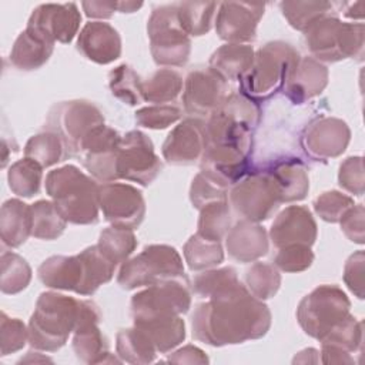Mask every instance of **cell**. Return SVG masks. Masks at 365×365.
<instances>
[{
	"label": "cell",
	"mask_w": 365,
	"mask_h": 365,
	"mask_svg": "<svg viewBox=\"0 0 365 365\" xmlns=\"http://www.w3.org/2000/svg\"><path fill=\"white\" fill-rule=\"evenodd\" d=\"M269 327L268 307L241 282L207 298L195 307L191 315L192 336L212 346L262 338Z\"/></svg>",
	"instance_id": "6da1fadb"
},
{
	"label": "cell",
	"mask_w": 365,
	"mask_h": 365,
	"mask_svg": "<svg viewBox=\"0 0 365 365\" xmlns=\"http://www.w3.org/2000/svg\"><path fill=\"white\" fill-rule=\"evenodd\" d=\"M115 267L96 244L77 255H53L44 259L37 274L48 288L73 291L78 295H93L113 278Z\"/></svg>",
	"instance_id": "7a4b0ae2"
},
{
	"label": "cell",
	"mask_w": 365,
	"mask_h": 365,
	"mask_svg": "<svg viewBox=\"0 0 365 365\" xmlns=\"http://www.w3.org/2000/svg\"><path fill=\"white\" fill-rule=\"evenodd\" d=\"M46 191L67 222L87 225L98 221L100 185L76 165L51 170L46 175Z\"/></svg>",
	"instance_id": "3957f363"
},
{
	"label": "cell",
	"mask_w": 365,
	"mask_h": 365,
	"mask_svg": "<svg viewBox=\"0 0 365 365\" xmlns=\"http://www.w3.org/2000/svg\"><path fill=\"white\" fill-rule=\"evenodd\" d=\"M81 299L54 291L40 294L29 321V342L46 352L58 351L74 331Z\"/></svg>",
	"instance_id": "277c9868"
},
{
	"label": "cell",
	"mask_w": 365,
	"mask_h": 365,
	"mask_svg": "<svg viewBox=\"0 0 365 365\" xmlns=\"http://www.w3.org/2000/svg\"><path fill=\"white\" fill-rule=\"evenodd\" d=\"M299 58V53L285 41L264 44L254 53L250 70L240 80L241 93L255 103L268 100L284 87Z\"/></svg>",
	"instance_id": "5b68a950"
},
{
	"label": "cell",
	"mask_w": 365,
	"mask_h": 365,
	"mask_svg": "<svg viewBox=\"0 0 365 365\" xmlns=\"http://www.w3.org/2000/svg\"><path fill=\"white\" fill-rule=\"evenodd\" d=\"M304 34L308 50L321 63H336L364 56L362 23H344L338 17L327 14L312 23Z\"/></svg>",
	"instance_id": "8992f818"
},
{
	"label": "cell",
	"mask_w": 365,
	"mask_h": 365,
	"mask_svg": "<svg viewBox=\"0 0 365 365\" xmlns=\"http://www.w3.org/2000/svg\"><path fill=\"white\" fill-rule=\"evenodd\" d=\"M177 278H187L178 251L165 244H153L123 262L117 282L124 289H135Z\"/></svg>",
	"instance_id": "52a82bcc"
},
{
	"label": "cell",
	"mask_w": 365,
	"mask_h": 365,
	"mask_svg": "<svg viewBox=\"0 0 365 365\" xmlns=\"http://www.w3.org/2000/svg\"><path fill=\"white\" fill-rule=\"evenodd\" d=\"M150 50L154 61L164 67H181L191 53L190 36L178 20L177 3L155 7L147 23Z\"/></svg>",
	"instance_id": "ba28073f"
},
{
	"label": "cell",
	"mask_w": 365,
	"mask_h": 365,
	"mask_svg": "<svg viewBox=\"0 0 365 365\" xmlns=\"http://www.w3.org/2000/svg\"><path fill=\"white\" fill-rule=\"evenodd\" d=\"M351 302L336 285H319L305 295L297 308V319L304 332L321 339L331 328L349 315Z\"/></svg>",
	"instance_id": "9c48e42d"
},
{
	"label": "cell",
	"mask_w": 365,
	"mask_h": 365,
	"mask_svg": "<svg viewBox=\"0 0 365 365\" xmlns=\"http://www.w3.org/2000/svg\"><path fill=\"white\" fill-rule=\"evenodd\" d=\"M103 124V111L87 100H70L54 104L46 121L47 130L57 133L64 141L67 155H77L81 141Z\"/></svg>",
	"instance_id": "30bf717a"
},
{
	"label": "cell",
	"mask_w": 365,
	"mask_h": 365,
	"mask_svg": "<svg viewBox=\"0 0 365 365\" xmlns=\"http://www.w3.org/2000/svg\"><path fill=\"white\" fill-rule=\"evenodd\" d=\"M234 211L252 222L268 220L282 202L278 184L269 171H258L242 177L230 191Z\"/></svg>",
	"instance_id": "8fae6325"
},
{
	"label": "cell",
	"mask_w": 365,
	"mask_h": 365,
	"mask_svg": "<svg viewBox=\"0 0 365 365\" xmlns=\"http://www.w3.org/2000/svg\"><path fill=\"white\" fill-rule=\"evenodd\" d=\"M133 319L157 315H181L191 307V292L187 278L168 279L145 287L131 298Z\"/></svg>",
	"instance_id": "7c38bea8"
},
{
	"label": "cell",
	"mask_w": 365,
	"mask_h": 365,
	"mask_svg": "<svg viewBox=\"0 0 365 365\" xmlns=\"http://www.w3.org/2000/svg\"><path fill=\"white\" fill-rule=\"evenodd\" d=\"M121 140L123 137L114 128L103 124L81 141L77 155L96 181L106 184L120 178L117 163Z\"/></svg>",
	"instance_id": "4fadbf2b"
},
{
	"label": "cell",
	"mask_w": 365,
	"mask_h": 365,
	"mask_svg": "<svg viewBox=\"0 0 365 365\" xmlns=\"http://www.w3.org/2000/svg\"><path fill=\"white\" fill-rule=\"evenodd\" d=\"M161 168V160L147 134L133 130L123 137L117 163L120 178L145 187L157 178Z\"/></svg>",
	"instance_id": "5bb4252c"
},
{
	"label": "cell",
	"mask_w": 365,
	"mask_h": 365,
	"mask_svg": "<svg viewBox=\"0 0 365 365\" xmlns=\"http://www.w3.org/2000/svg\"><path fill=\"white\" fill-rule=\"evenodd\" d=\"M100 210L115 227L135 230L144 220L145 202L141 191L130 184L106 182L100 185Z\"/></svg>",
	"instance_id": "9a60e30c"
},
{
	"label": "cell",
	"mask_w": 365,
	"mask_h": 365,
	"mask_svg": "<svg viewBox=\"0 0 365 365\" xmlns=\"http://www.w3.org/2000/svg\"><path fill=\"white\" fill-rule=\"evenodd\" d=\"M81 23L76 3H47L36 7L27 21V30L50 43H70Z\"/></svg>",
	"instance_id": "2e32d148"
},
{
	"label": "cell",
	"mask_w": 365,
	"mask_h": 365,
	"mask_svg": "<svg viewBox=\"0 0 365 365\" xmlns=\"http://www.w3.org/2000/svg\"><path fill=\"white\" fill-rule=\"evenodd\" d=\"M101 312L91 299H81L80 315L73 331V349L76 356L86 364L120 362L108 352V344L98 324Z\"/></svg>",
	"instance_id": "e0dca14e"
},
{
	"label": "cell",
	"mask_w": 365,
	"mask_h": 365,
	"mask_svg": "<svg viewBox=\"0 0 365 365\" xmlns=\"http://www.w3.org/2000/svg\"><path fill=\"white\" fill-rule=\"evenodd\" d=\"M351 140V130L336 117H321L309 123L301 137V145L312 160H329L341 155Z\"/></svg>",
	"instance_id": "ac0fdd59"
},
{
	"label": "cell",
	"mask_w": 365,
	"mask_h": 365,
	"mask_svg": "<svg viewBox=\"0 0 365 365\" xmlns=\"http://www.w3.org/2000/svg\"><path fill=\"white\" fill-rule=\"evenodd\" d=\"M227 81L210 67L192 70L184 84L182 103L191 115L210 117L227 97Z\"/></svg>",
	"instance_id": "d6986e66"
},
{
	"label": "cell",
	"mask_w": 365,
	"mask_h": 365,
	"mask_svg": "<svg viewBox=\"0 0 365 365\" xmlns=\"http://www.w3.org/2000/svg\"><path fill=\"white\" fill-rule=\"evenodd\" d=\"M265 10L261 3L225 1L218 6L215 30L220 38L232 44H245L255 38L257 26Z\"/></svg>",
	"instance_id": "ffe728a7"
},
{
	"label": "cell",
	"mask_w": 365,
	"mask_h": 365,
	"mask_svg": "<svg viewBox=\"0 0 365 365\" xmlns=\"http://www.w3.org/2000/svg\"><path fill=\"white\" fill-rule=\"evenodd\" d=\"M251 151L252 148L235 144H207L201 173L228 188L245 175Z\"/></svg>",
	"instance_id": "44dd1931"
},
{
	"label": "cell",
	"mask_w": 365,
	"mask_h": 365,
	"mask_svg": "<svg viewBox=\"0 0 365 365\" xmlns=\"http://www.w3.org/2000/svg\"><path fill=\"white\" fill-rule=\"evenodd\" d=\"M205 147V123L197 117H188L167 135L163 144V157L173 165H190L201 160Z\"/></svg>",
	"instance_id": "7402d4cb"
},
{
	"label": "cell",
	"mask_w": 365,
	"mask_h": 365,
	"mask_svg": "<svg viewBox=\"0 0 365 365\" xmlns=\"http://www.w3.org/2000/svg\"><path fill=\"white\" fill-rule=\"evenodd\" d=\"M317 222L311 211L304 205H289L274 220L269 238L277 248L288 245L311 247L317 240Z\"/></svg>",
	"instance_id": "603a6c76"
},
{
	"label": "cell",
	"mask_w": 365,
	"mask_h": 365,
	"mask_svg": "<svg viewBox=\"0 0 365 365\" xmlns=\"http://www.w3.org/2000/svg\"><path fill=\"white\" fill-rule=\"evenodd\" d=\"M78 51L90 61L110 64L121 56V37L108 23H87L77 38Z\"/></svg>",
	"instance_id": "cb8c5ba5"
},
{
	"label": "cell",
	"mask_w": 365,
	"mask_h": 365,
	"mask_svg": "<svg viewBox=\"0 0 365 365\" xmlns=\"http://www.w3.org/2000/svg\"><path fill=\"white\" fill-rule=\"evenodd\" d=\"M328 68L314 57H301L289 73L282 90L295 104H302L319 96L328 86Z\"/></svg>",
	"instance_id": "d4e9b609"
},
{
	"label": "cell",
	"mask_w": 365,
	"mask_h": 365,
	"mask_svg": "<svg viewBox=\"0 0 365 365\" xmlns=\"http://www.w3.org/2000/svg\"><path fill=\"white\" fill-rule=\"evenodd\" d=\"M225 247L228 255L235 261L252 262L268 252V235L258 222L241 220L230 228Z\"/></svg>",
	"instance_id": "484cf974"
},
{
	"label": "cell",
	"mask_w": 365,
	"mask_h": 365,
	"mask_svg": "<svg viewBox=\"0 0 365 365\" xmlns=\"http://www.w3.org/2000/svg\"><path fill=\"white\" fill-rule=\"evenodd\" d=\"M31 207L21 200H7L0 210V238L10 248H17L31 235Z\"/></svg>",
	"instance_id": "4316f807"
},
{
	"label": "cell",
	"mask_w": 365,
	"mask_h": 365,
	"mask_svg": "<svg viewBox=\"0 0 365 365\" xmlns=\"http://www.w3.org/2000/svg\"><path fill=\"white\" fill-rule=\"evenodd\" d=\"M133 321L150 336L160 354L170 352L185 338V324L180 315H157Z\"/></svg>",
	"instance_id": "83f0119b"
},
{
	"label": "cell",
	"mask_w": 365,
	"mask_h": 365,
	"mask_svg": "<svg viewBox=\"0 0 365 365\" xmlns=\"http://www.w3.org/2000/svg\"><path fill=\"white\" fill-rule=\"evenodd\" d=\"M254 50L251 46L227 43L212 53L208 67L225 81H237L250 70Z\"/></svg>",
	"instance_id": "f1b7e54d"
},
{
	"label": "cell",
	"mask_w": 365,
	"mask_h": 365,
	"mask_svg": "<svg viewBox=\"0 0 365 365\" xmlns=\"http://www.w3.org/2000/svg\"><path fill=\"white\" fill-rule=\"evenodd\" d=\"M53 50L54 43H50L26 29L17 36L9 58L16 68L31 71L46 64Z\"/></svg>",
	"instance_id": "f546056e"
},
{
	"label": "cell",
	"mask_w": 365,
	"mask_h": 365,
	"mask_svg": "<svg viewBox=\"0 0 365 365\" xmlns=\"http://www.w3.org/2000/svg\"><path fill=\"white\" fill-rule=\"evenodd\" d=\"M281 191L282 202L301 201L309 190L308 173L298 160H285L268 170Z\"/></svg>",
	"instance_id": "4dcf8cb0"
},
{
	"label": "cell",
	"mask_w": 365,
	"mask_h": 365,
	"mask_svg": "<svg viewBox=\"0 0 365 365\" xmlns=\"http://www.w3.org/2000/svg\"><path fill=\"white\" fill-rule=\"evenodd\" d=\"M117 355L128 364H150L155 359L157 349L150 336L138 327L121 329L115 339Z\"/></svg>",
	"instance_id": "1f68e13d"
},
{
	"label": "cell",
	"mask_w": 365,
	"mask_h": 365,
	"mask_svg": "<svg viewBox=\"0 0 365 365\" xmlns=\"http://www.w3.org/2000/svg\"><path fill=\"white\" fill-rule=\"evenodd\" d=\"M182 90V77L173 68H158L143 81V98L154 104L174 101Z\"/></svg>",
	"instance_id": "d6a6232c"
},
{
	"label": "cell",
	"mask_w": 365,
	"mask_h": 365,
	"mask_svg": "<svg viewBox=\"0 0 365 365\" xmlns=\"http://www.w3.org/2000/svg\"><path fill=\"white\" fill-rule=\"evenodd\" d=\"M31 207V235L38 240L51 241L58 238L66 225V218L60 214L53 201L40 200L36 201Z\"/></svg>",
	"instance_id": "836d02e7"
},
{
	"label": "cell",
	"mask_w": 365,
	"mask_h": 365,
	"mask_svg": "<svg viewBox=\"0 0 365 365\" xmlns=\"http://www.w3.org/2000/svg\"><path fill=\"white\" fill-rule=\"evenodd\" d=\"M67 155L64 141L54 131H43L29 138L24 147V157L34 160L43 168L51 167Z\"/></svg>",
	"instance_id": "e575fe53"
},
{
	"label": "cell",
	"mask_w": 365,
	"mask_h": 365,
	"mask_svg": "<svg viewBox=\"0 0 365 365\" xmlns=\"http://www.w3.org/2000/svg\"><path fill=\"white\" fill-rule=\"evenodd\" d=\"M214 1H182L177 3L178 20L188 36H204L211 30L215 9Z\"/></svg>",
	"instance_id": "d590c367"
},
{
	"label": "cell",
	"mask_w": 365,
	"mask_h": 365,
	"mask_svg": "<svg viewBox=\"0 0 365 365\" xmlns=\"http://www.w3.org/2000/svg\"><path fill=\"white\" fill-rule=\"evenodd\" d=\"M184 258L190 269L201 271L222 262L224 251L220 241H212L194 234L184 245Z\"/></svg>",
	"instance_id": "8d00e7d4"
},
{
	"label": "cell",
	"mask_w": 365,
	"mask_h": 365,
	"mask_svg": "<svg viewBox=\"0 0 365 365\" xmlns=\"http://www.w3.org/2000/svg\"><path fill=\"white\" fill-rule=\"evenodd\" d=\"M321 346L352 354L362 346V322L354 315H346L341 322L331 328L321 339Z\"/></svg>",
	"instance_id": "74e56055"
},
{
	"label": "cell",
	"mask_w": 365,
	"mask_h": 365,
	"mask_svg": "<svg viewBox=\"0 0 365 365\" xmlns=\"http://www.w3.org/2000/svg\"><path fill=\"white\" fill-rule=\"evenodd\" d=\"M43 178V167L31 158H21L11 164L7 173L10 190L19 197H33L38 192Z\"/></svg>",
	"instance_id": "f35d334b"
},
{
	"label": "cell",
	"mask_w": 365,
	"mask_h": 365,
	"mask_svg": "<svg viewBox=\"0 0 365 365\" xmlns=\"http://www.w3.org/2000/svg\"><path fill=\"white\" fill-rule=\"evenodd\" d=\"M230 225L231 212L228 201H214L204 205L200 210L197 234H200L204 238L221 242V240L228 234Z\"/></svg>",
	"instance_id": "ab89813d"
},
{
	"label": "cell",
	"mask_w": 365,
	"mask_h": 365,
	"mask_svg": "<svg viewBox=\"0 0 365 365\" xmlns=\"http://www.w3.org/2000/svg\"><path fill=\"white\" fill-rule=\"evenodd\" d=\"M101 252L115 265L128 259L137 247V238L130 228L111 225L101 231L97 242Z\"/></svg>",
	"instance_id": "60d3db41"
},
{
	"label": "cell",
	"mask_w": 365,
	"mask_h": 365,
	"mask_svg": "<svg viewBox=\"0 0 365 365\" xmlns=\"http://www.w3.org/2000/svg\"><path fill=\"white\" fill-rule=\"evenodd\" d=\"M108 86L111 94L127 106H137L144 101L143 80L127 64H121L110 71Z\"/></svg>",
	"instance_id": "b9f144b4"
},
{
	"label": "cell",
	"mask_w": 365,
	"mask_h": 365,
	"mask_svg": "<svg viewBox=\"0 0 365 365\" xmlns=\"http://www.w3.org/2000/svg\"><path fill=\"white\" fill-rule=\"evenodd\" d=\"M0 288L3 294L14 295L27 288L31 279V268L27 261L16 252L4 251L1 254Z\"/></svg>",
	"instance_id": "7bdbcfd3"
},
{
	"label": "cell",
	"mask_w": 365,
	"mask_h": 365,
	"mask_svg": "<svg viewBox=\"0 0 365 365\" xmlns=\"http://www.w3.org/2000/svg\"><path fill=\"white\" fill-rule=\"evenodd\" d=\"M245 287L258 299L272 298L281 287V275L275 265L255 262L245 271Z\"/></svg>",
	"instance_id": "ee69618b"
},
{
	"label": "cell",
	"mask_w": 365,
	"mask_h": 365,
	"mask_svg": "<svg viewBox=\"0 0 365 365\" xmlns=\"http://www.w3.org/2000/svg\"><path fill=\"white\" fill-rule=\"evenodd\" d=\"M279 9L291 27L305 31L312 23L332 10L328 1H281Z\"/></svg>",
	"instance_id": "f6af8a7d"
},
{
	"label": "cell",
	"mask_w": 365,
	"mask_h": 365,
	"mask_svg": "<svg viewBox=\"0 0 365 365\" xmlns=\"http://www.w3.org/2000/svg\"><path fill=\"white\" fill-rule=\"evenodd\" d=\"M238 277L232 267H224L218 269H205L198 274L192 281V289L197 295L210 298L234 285H237Z\"/></svg>",
	"instance_id": "bcb514c9"
},
{
	"label": "cell",
	"mask_w": 365,
	"mask_h": 365,
	"mask_svg": "<svg viewBox=\"0 0 365 365\" xmlns=\"http://www.w3.org/2000/svg\"><path fill=\"white\" fill-rule=\"evenodd\" d=\"M181 118V110L170 104H155L135 111V123L144 128L163 130Z\"/></svg>",
	"instance_id": "7dc6e473"
},
{
	"label": "cell",
	"mask_w": 365,
	"mask_h": 365,
	"mask_svg": "<svg viewBox=\"0 0 365 365\" xmlns=\"http://www.w3.org/2000/svg\"><path fill=\"white\" fill-rule=\"evenodd\" d=\"M29 341V328L23 321L10 318L6 312L0 317V352L1 356L20 351Z\"/></svg>",
	"instance_id": "c3c4849f"
},
{
	"label": "cell",
	"mask_w": 365,
	"mask_h": 365,
	"mask_svg": "<svg viewBox=\"0 0 365 365\" xmlns=\"http://www.w3.org/2000/svg\"><path fill=\"white\" fill-rule=\"evenodd\" d=\"M227 195H228V188L214 181L204 173H198L194 177L190 188V200L192 207L197 210H201L204 205L210 202L227 200Z\"/></svg>",
	"instance_id": "681fc988"
},
{
	"label": "cell",
	"mask_w": 365,
	"mask_h": 365,
	"mask_svg": "<svg viewBox=\"0 0 365 365\" xmlns=\"http://www.w3.org/2000/svg\"><path fill=\"white\" fill-rule=\"evenodd\" d=\"M354 205V200L339 191L322 192L314 201L317 215L327 222H339L342 215Z\"/></svg>",
	"instance_id": "f907efd6"
},
{
	"label": "cell",
	"mask_w": 365,
	"mask_h": 365,
	"mask_svg": "<svg viewBox=\"0 0 365 365\" xmlns=\"http://www.w3.org/2000/svg\"><path fill=\"white\" fill-rule=\"evenodd\" d=\"M314 262V252L308 245H288L278 248L274 265L284 272H301Z\"/></svg>",
	"instance_id": "816d5d0a"
},
{
	"label": "cell",
	"mask_w": 365,
	"mask_h": 365,
	"mask_svg": "<svg viewBox=\"0 0 365 365\" xmlns=\"http://www.w3.org/2000/svg\"><path fill=\"white\" fill-rule=\"evenodd\" d=\"M338 182L339 185L354 194L361 197L364 194V160L362 157H348L344 160L339 165V173H338Z\"/></svg>",
	"instance_id": "f5cc1de1"
},
{
	"label": "cell",
	"mask_w": 365,
	"mask_h": 365,
	"mask_svg": "<svg viewBox=\"0 0 365 365\" xmlns=\"http://www.w3.org/2000/svg\"><path fill=\"white\" fill-rule=\"evenodd\" d=\"M364 264L365 254L359 250L346 259L344 267V281L349 291L359 299L364 298Z\"/></svg>",
	"instance_id": "db71d44e"
},
{
	"label": "cell",
	"mask_w": 365,
	"mask_h": 365,
	"mask_svg": "<svg viewBox=\"0 0 365 365\" xmlns=\"http://www.w3.org/2000/svg\"><path fill=\"white\" fill-rule=\"evenodd\" d=\"M364 217L365 210L362 204H354L339 220L341 230L346 235V238L355 244L365 242V232H364Z\"/></svg>",
	"instance_id": "11a10c76"
},
{
	"label": "cell",
	"mask_w": 365,
	"mask_h": 365,
	"mask_svg": "<svg viewBox=\"0 0 365 365\" xmlns=\"http://www.w3.org/2000/svg\"><path fill=\"white\" fill-rule=\"evenodd\" d=\"M168 362L174 364H208V358L200 348L185 345L168 356Z\"/></svg>",
	"instance_id": "9f6ffc18"
},
{
	"label": "cell",
	"mask_w": 365,
	"mask_h": 365,
	"mask_svg": "<svg viewBox=\"0 0 365 365\" xmlns=\"http://www.w3.org/2000/svg\"><path fill=\"white\" fill-rule=\"evenodd\" d=\"M81 7L87 17L110 19L117 11V1H83Z\"/></svg>",
	"instance_id": "6f0895ef"
},
{
	"label": "cell",
	"mask_w": 365,
	"mask_h": 365,
	"mask_svg": "<svg viewBox=\"0 0 365 365\" xmlns=\"http://www.w3.org/2000/svg\"><path fill=\"white\" fill-rule=\"evenodd\" d=\"M292 362H301V364H307V362H319V351L315 348H307L301 352H298L295 355V358L292 359Z\"/></svg>",
	"instance_id": "680465c9"
},
{
	"label": "cell",
	"mask_w": 365,
	"mask_h": 365,
	"mask_svg": "<svg viewBox=\"0 0 365 365\" xmlns=\"http://www.w3.org/2000/svg\"><path fill=\"white\" fill-rule=\"evenodd\" d=\"M143 6V3L137 1H117V11L120 13H133L138 10Z\"/></svg>",
	"instance_id": "91938a15"
}]
</instances>
